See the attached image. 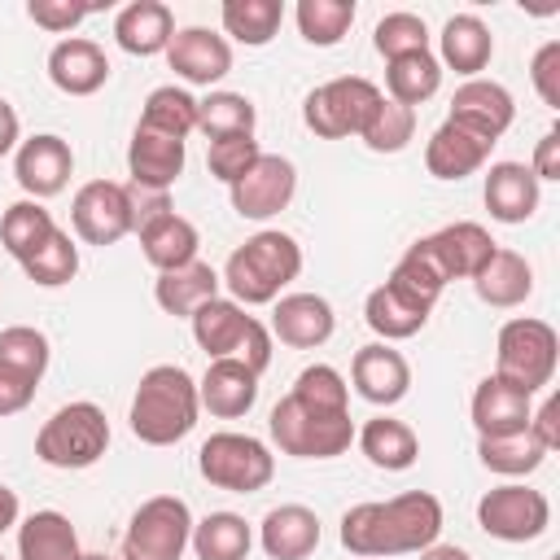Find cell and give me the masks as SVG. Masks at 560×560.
<instances>
[{
    "label": "cell",
    "mask_w": 560,
    "mask_h": 560,
    "mask_svg": "<svg viewBox=\"0 0 560 560\" xmlns=\"http://www.w3.org/2000/svg\"><path fill=\"white\" fill-rule=\"evenodd\" d=\"M271 442L293 459H332L350 451L354 420H350V385L337 368L311 363L298 372L293 389L267 416Z\"/></svg>",
    "instance_id": "obj_1"
},
{
    "label": "cell",
    "mask_w": 560,
    "mask_h": 560,
    "mask_svg": "<svg viewBox=\"0 0 560 560\" xmlns=\"http://www.w3.org/2000/svg\"><path fill=\"white\" fill-rule=\"evenodd\" d=\"M442 534V503L429 490H407L385 503H354L341 516V547L359 560L420 556Z\"/></svg>",
    "instance_id": "obj_2"
},
{
    "label": "cell",
    "mask_w": 560,
    "mask_h": 560,
    "mask_svg": "<svg viewBox=\"0 0 560 560\" xmlns=\"http://www.w3.org/2000/svg\"><path fill=\"white\" fill-rule=\"evenodd\" d=\"M197 411H201L197 381L179 363H158L140 376L127 420L144 446H175L179 438L192 433Z\"/></svg>",
    "instance_id": "obj_3"
},
{
    "label": "cell",
    "mask_w": 560,
    "mask_h": 560,
    "mask_svg": "<svg viewBox=\"0 0 560 560\" xmlns=\"http://www.w3.org/2000/svg\"><path fill=\"white\" fill-rule=\"evenodd\" d=\"M302 271V245L289 232H254L245 245H236L223 262V284L232 293V302L241 306H267L280 298L284 284H293Z\"/></svg>",
    "instance_id": "obj_4"
},
{
    "label": "cell",
    "mask_w": 560,
    "mask_h": 560,
    "mask_svg": "<svg viewBox=\"0 0 560 560\" xmlns=\"http://www.w3.org/2000/svg\"><path fill=\"white\" fill-rule=\"evenodd\" d=\"M556 359H560V337L547 319L534 315H516L499 328L494 341V376L516 385L521 394H538L542 385H551L556 376Z\"/></svg>",
    "instance_id": "obj_5"
},
{
    "label": "cell",
    "mask_w": 560,
    "mask_h": 560,
    "mask_svg": "<svg viewBox=\"0 0 560 560\" xmlns=\"http://www.w3.org/2000/svg\"><path fill=\"white\" fill-rule=\"evenodd\" d=\"M109 451V420L96 402H66L57 407L44 429L35 433V455L48 468H92Z\"/></svg>",
    "instance_id": "obj_6"
},
{
    "label": "cell",
    "mask_w": 560,
    "mask_h": 560,
    "mask_svg": "<svg viewBox=\"0 0 560 560\" xmlns=\"http://www.w3.org/2000/svg\"><path fill=\"white\" fill-rule=\"evenodd\" d=\"M381 88L363 74H341V79H328L319 83L306 101H302V122L319 136V140H346V136H359L368 127V118L376 114L381 105Z\"/></svg>",
    "instance_id": "obj_7"
},
{
    "label": "cell",
    "mask_w": 560,
    "mask_h": 560,
    "mask_svg": "<svg viewBox=\"0 0 560 560\" xmlns=\"http://www.w3.org/2000/svg\"><path fill=\"white\" fill-rule=\"evenodd\" d=\"M197 472L214 490L254 494L276 477V455L249 433H210L197 451Z\"/></svg>",
    "instance_id": "obj_8"
},
{
    "label": "cell",
    "mask_w": 560,
    "mask_h": 560,
    "mask_svg": "<svg viewBox=\"0 0 560 560\" xmlns=\"http://www.w3.org/2000/svg\"><path fill=\"white\" fill-rule=\"evenodd\" d=\"M192 542V512L179 494L144 499L122 534V560H184Z\"/></svg>",
    "instance_id": "obj_9"
},
{
    "label": "cell",
    "mask_w": 560,
    "mask_h": 560,
    "mask_svg": "<svg viewBox=\"0 0 560 560\" xmlns=\"http://www.w3.org/2000/svg\"><path fill=\"white\" fill-rule=\"evenodd\" d=\"M477 525L490 538H499V542H534L551 525V503H547L542 490L521 486V481H508V486H494V490L481 494Z\"/></svg>",
    "instance_id": "obj_10"
},
{
    "label": "cell",
    "mask_w": 560,
    "mask_h": 560,
    "mask_svg": "<svg viewBox=\"0 0 560 560\" xmlns=\"http://www.w3.org/2000/svg\"><path fill=\"white\" fill-rule=\"evenodd\" d=\"M70 228L88 245H114L122 241L136 219H131V188L114 179H88L74 201H70Z\"/></svg>",
    "instance_id": "obj_11"
},
{
    "label": "cell",
    "mask_w": 560,
    "mask_h": 560,
    "mask_svg": "<svg viewBox=\"0 0 560 560\" xmlns=\"http://www.w3.org/2000/svg\"><path fill=\"white\" fill-rule=\"evenodd\" d=\"M228 192H232V210H236L241 219L262 223V219L280 214V210L293 201V192H298V171H293L289 158L262 153Z\"/></svg>",
    "instance_id": "obj_12"
},
{
    "label": "cell",
    "mask_w": 560,
    "mask_h": 560,
    "mask_svg": "<svg viewBox=\"0 0 560 560\" xmlns=\"http://www.w3.org/2000/svg\"><path fill=\"white\" fill-rule=\"evenodd\" d=\"M512 118H516V101L494 79L459 83L455 96H451V114H446V122H455V127H464V131H472V136H481L490 144L512 127Z\"/></svg>",
    "instance_id": "obj_13"
},
{
    "label": "cell",
    "mask_w": 560,
    "mask_h": 560,
    "mask_svg": "<svg viewBox=\"0 0 560 560\" xmlns=\"http://www.w3.org/2000/svg\"><path fill=\"white\" fill-rule=\"evenodd\" d=\"M70 171H74V153L52 131H39V136L22 140L18 153H13V175H18V184L31 201L57 197L70 184Z\"/></svg>",
    "instance_id": "obj_14"
},
{
    "label": "cell",
    "mask_w": 560,
    "mask_h": 560,
    "mask_svg": "<svg viewBox=\"0 0 560 560\" xmlns=\"http://www.w3.org/2000/svg\"><path fill=\"white\" fill-rule=\"evenodd\" d=\"M166 61L184 83L210 88L232 70V44L206 26H179L166 44Z\"/></svg>",
    "instance_id": "obj_15"
},
{
    "label": "cell",
    "mask_w": 560,
    "mask_h": 560,
    "mask_svg": "<svg viewBox=\"0 0 560 560\" xmlns=\"http://www.w3.org/2000/svg\"><path fill=\"white\" fill-rule=\"evenodd\" d=\"M184 140L175 136H162L153 127H140L131 131V144H127V171H131V188H144V192H166L179 175H184Z\"/></svg>",
    "instance_id": "obj_16"
},
{
    "label": "cell",
    "mask_w": 560,
    "mask_h": 560,
    "mask_svg": "<svg viewBox=\"0 0 560 560\" xmlns=\"http://www.w3.org/2000/svg\"><path fill=\"white\" fill-rule=\"evenodd\" d=\"M420 241H424V249L433 254V262L442 267L446 284H451V280H472V276L490 262V254L499 249V245L490 241V232H486L481 223H472V219L446 223V228H438V232H429V236H420Z\"/></svg>",
    "instance_id": "obj_17"
},
{
    "label": "cell",
    "mask_w": 560,
    "mask_h": 560,
    "mask_svg": "<svg viewBox=\"0 0 560 560\" xmlns=\"http://www.w3.org/2000/svg\"><path fill=\"white\" fill-rule=\"evenodd\" d=\"M350 381H354L359 398H368L372 407H394L411 389V368H407V359L389 341H372V346L354 350Z\"/></svg>",
    "instance_id": "obj_18"
},
{
    "label": "cell",
    "mask_w": 560,
    "mask_h": 560,
    "mask_svg": "<svg viewBox=\"0 0 560 560\" xmlns=\"http://www.w3.org/2000/svg\"><path fill=\"white\" fill-rule=\"evenodd\" d=\"M48 79L66 96H92L109 83V57L96 39H83V35L57 39L48 52Z\"/></svg>",
    "instance_id": "obj_19"
},
{
    "label": "cell",
    "mask_w": 560,
    "mask_h": 560,
    "mask_svg": "<svg viewBox=\"0 0 560 560\" xmlns=\"http://www.w3.org/2000/svg\"><path fill=\"white\" fill-rule=\"evenodd\" d=\"M337 319H332V306L328 298L319 293H284L276 298V311H271V332L293 346V350H315L332 337Z\"/></svg>",
    "instance_id": "obj_20"
},
{
    "label": "cell",
    "mask_w": 560,
    "mask_h": 560,
    "mask_svg": "<svg viewBox=\"0 0 560 560\" xmlns=\"http://www.w3.org/2000/svg\"><path fill=\"white\" fill-rule=\"evenodd\" d=\"M529 394H521L516 385L499 381V376H486L477 381L472 389V402H468V416H472V429L477 438H508V433H521L529 429Z\"/></svg>",
    "instance_id": "obj_21"
},
{
    "label": "cell",
    "mask_w": 560,
    "mask_h": 560,
    "mask_svg": "<svg viewBox=\"0 0 560 560\" xmlns=\"http://www.w3.org/2000/svg\"><path fill=\"white\" fill-rule=\"evenodd\" d=\"M197 402L219 420H236L258 402V376L241 359H210L206 376L197 381Z\"/></svg>",
    "instance_id": "obj_22"
},
{
    "label": "cell",
    "mask_w": 560,
    "mask_h": 560,
    "mask_svg": "<svg viewBox=\"0 0 560 560\" xmlns=\"http://www.w3.org/2000/svg\"><path fill=\"white\" fill-rule=\"evenodd\" d=\"M538 192L542 188L525 162H494L486 171V188H481L486 210L499 223H525L538 210Z\"/></svg>",
    "instance_id": "obj_23"
},
{
    "label": "cell",
    "mask_w": 560,
    "mask_h": 560,
    "mask_svg": "<svg viewBox=\"0 0 560 560\" xmlns=\"http://www.w3.org/2000/svg\"><path fill=\"white\" fill-rule=\"evenodd\" d=\"M258 542L271 560H306L319 547V516L302 503H280L262 516Z\"/></svg>",
    "instance_id": "obj_24"
},
{
    "label": "cell",
    "mask_w": 560,
    "mask_h": 560,
    "mask_svg": "<svg viewBox=\"0 0 560 560\" xmlns=\"http://www.w3.org/2000/svg\"><path fill=\"white\" fill-rule=\"evenodd\" d=\"M171 35H175V18H171V9L162 0H131L114 18V39L131 57H158V52H166Z\"/></svg>",
    "instance_id": "obj_25"
},
{
    "label": "cell",
    "mask_w": 560,
    "mask_h": 560,
    "mask_svg": "<svg viewBox=\"0 0 560 560\" xmlns=\"http://www.w3.org/2000/svg\"><path fill=\"white\" fill-rule=\"evenodd\" d=\"M188 324H192V341L210 359H236V350H241L254 315H245V306L232 302V298H210V302H201L188 315Z\"/></svg>",
    "instance_id": "obj_26"
},
{
    "label": "cell",
    "mask_w": 560,
    "mask_h": 560,
    "mask_svg": "<svg viewBox=\"0 0 560 560\" xmlns=\"http://www.w3.org/2000/svg\"><path fill=\"white\" fill-rule=\"evenodd\" d=\"M490 149H494L490 140H481L455 122H442L424 144V166L433 179H464L490 162Z\"/></svg>",
    "instance_id": "obj_27"
},
{
    "label": "cell",
    "mask_w": 560,
    "mask_h": 560,
    "mask_svg": "<svg viewBox=\"0 0 560 560\" xmlns=\"http://www.w3.org/2000/svg\"><path fill=\"white\" fill-rule=\"evenodd\" d=\"M136 236H140V254H144L158 271L188 267V262L197 258V245H201L192 219H184V214H175V210L153 214L144 228H136Z\"/></svg>",
    "instance_id": "obj_28"
},
{
    "label": "cell",
    "mask_w": 560,
    "mask_h": 560,
    "mask_svg": "<svg viewBox=\"0 0 560 560\" xmlns=\"http://www.w3.org/2000/svg\"><path fill=\"white\" fill-rule=\"evenodd\" d=\"M438 44H442L438 66H451L455 74H468V79H477V74L490 66V57H494V35H490V26H486L477 13H455V18H446Z\"/></svg>",
    "instance_id": "obj_29"
},
{
    "label": "cell",
    "mask_w": 560,
    "mask_h": 560,
    "mask_svg": "<svg viewBox=\"0 0 560 560\" xmlns=\"http://www.w3.org/2000/svg\"><path fill=\"white\" fill-rule=\"evenodd\" d=\"M472 289H477V298H481L486 306H499V311L521 306V302L534 293V267L525 262V254L499 245V249L490 254V262L472 276Z\"/></svg>",
    "instance_id": "obj_30"
},
{
    "label": "cell",
    "mask_w": 560,
    "mask_h": 560,
    "mask_svg": "<svg viewBox=\"0 0 560 560\" xmlns=\"http://www.w3.org/2000/svg\"><path fill=\"white\" fill-rule=\"evenodd\" d=\"M18 560H83L79 534L66 512H31L18 525Z\"/></svg>",
    "instance_id": "obj_31"
},
{
    "label": "cell",
    "mask_w": 560,
    "mask_h": 560,
    "mask_svg": "<svg viewBox=\"0 0 560 560\" xmlns=\"http://www.w3.org/2000/svg\"><path fill=\"white\" fill-rule=\"evenodd\" d=\"M219 271L210 267V262H201V258H192L188 267H175V271H158V280H153V298H158V306L166 311V315H179V319H188L201 302H210V298H219Z\"/></svg>",
    "instance_id": "obj_32"
},
{
    "label": "cell",
    "mask_w": 560,
    "mask_h": 560,
    "mask_svg": "<svg viewBox=\"0 0 560 560\" xmlns=\"http://www.w3.org/2000/svg\"><path fill=\"white\" fill-rule=\"evenodd\" d=\"M359 438V451L368 455L372 468H385V472H402L420 459V438L411 424L394 420V416H372L363 420V429L354 433Z\"/></svg>",
    "instance_id": "obj_33"
},
{
    "label": "cell",
    "mask_w": 560,
    "mask_h": 560,
    "mask_svg": "<svg viewBox=\"0 0 560 560\" xmlns=\"http://www.w3.org/2000/svg\"><path fill=\"white\" fill-rule=\"evenodd\" d=\"M385 284H389L398 298H407L411 306L433 311V302H438L442 289H446V276H442V267L433 262V254L424 249V241H416V245H407V254L394 262V271L385 276Z\"/></svg>",
    "instance_id": "obj_34"
},
{
    "label": "cell",
    "mask_w": 560,
    "mask_h": 560,
    "mask_svg": "<svg viewBox=\"0 0 560 560\" xmlns=\"http://www.w3.org/2000/svg\"><path fill=\"white\" fill-rule=\"evenodd\" d=\"M197 560H245L254 547V529L236 512H210L206 521H192V542Z\"/></svg>",
    "instance_id": "obj_35"
},
{
    "label": "cell",
    "mask_w": 560,
    "mask_h": 560,
    "mask_svg": "<svg viewBox=\"0 0 560 560\" xmlns=\"http://www.w3.org/2000/svg\"><path fill=\"white\" fill-rule=\"evenodd\" d=\"M385 88H389V101L416 109V105H424L442 88V66H438L433 52L394 57V61H385Z\"/></svg>",
    "instance_id": "obj_36"
},
{
    "label": "cell",
    "mask_w": 560,
    "mask_h": 560,
    "mask_svg": "<svg viewBox=\"0 0 560 560\" xmlns=\"http://www.w3.org/2000/svg\"><path fill=\"white\" fill-rule=\"evenodd\" d=\"M223 18V31L245 44V48H262L276 39L280 22H284V4L280 0H223L219 9Z\"/></svg>",
    "instance_id": "obj_37"
},
{
    "label": "cell",
    "mask_w": 560,
    "mask_h": 560,
    "mask_svg": "<svg viewBox=\"0 0 560 560\" xmlns=\"http://www.w3.org/2000/svg\"><path fill=\"white\" fill-rule=\"evenodd\" d=\"M363 319L368 328L381 337V341H402V337H416L424 324H429V311L411 306L407 298H398L389 284H376L363 302Z\"/></svg>",
    "instance_id": "obj_38"
},
{
    "label": "cell",
    "mask_w": 560,
    "mask_h": 560,
    "mask_svg": "<svg viewBox=\"0 0 560 560\" xmlns=\"http://www.w3.org/2000/svg\"><path fill=\"white\" fill-rule=\"evenodd\" d=\"M57 232V223H52V214L44 210V201H13L4 214H0V245L22 262V258H31L48 236Z\"/></svg>",
    "instance_id": "obj_39"
},
{
    "label": "cell",
    "mask_w": 560,
    "mask_h": 560,
    "mask_svg": "<svg viewBox=\"0 0 560 560\" xmlns=\"http://www.w3.org/2000/svg\"><path fill=\"white\" fill-rule=\"evenodd\" d=\"M140 127H153L162 136H175V140H188L197 131V96L166 83V88H153L144 96V109H140Z\"/></svg>",
    "instance_id": "obj_40"
},
{
    "label": "cell",
    "mask_w": 560,
    "mask_h": 560,
    "mask_svg": "<svg viewBox=\"0 0 560 560\" xmlns=\"http://www.w3.org/2000/svg\"><path fill=\"white\" fill-rule=\"evenodd\" d=\"M258 109L245 92H210L206 101H197V131H206L210 140L223 136H254Z\"/></svg>",
    "instance_id": "obj_41"
},
{
    "label": "cell",
    "mask_w": 560,
    "mask_h": 560,
    "mask_svg": "<svg viewBox=\"0 0 560 560\" xmlns=\"http://www.w3.org/2000/svg\"><path fill=\"white\" fill-rule=\"evenodd\" d=\"M293 18H298V31L306 44L332 48L354 26V0H298Z\"/></svg>",
    "instance_id": "obj_42"
},
{
    "label": "cell",
    "mask_w": 560,
    "mask_h": 560,
    "mask_svg": "<svg viewBox=\"0 0 560 560\" xmlns=\"http://www.w3.org/2000/svg\"><path fill=\"white\" fill-rule=\"evenodd\" d=\"M477 455H481V464H486L490 472H499V477H529V472L547 459V451L534 442L529 429L508 433V438H477Z\"/></svg>",
    "instance_id": "obj_43"
},
{
    "label": "cell",
    "mask_w": 560,
    "mask_h": 560,
    "mask_svg": "<svg viewBox=\"0 0 560 560\" xmlns=\"http://www.w3.org/2000/svg\"><path fill=\"white\" fill-rule=\"evenodd\" d=\"M22 271L39 289H61V284H70L79 276V245L70 241V232L57 228L31 258H22Z\"/></svg>",
    "instance_id": "obj_44"
},
{
    "label": "cell",
    "mask_w": 560,
    "mask_h": 560,
    "mask_svg": "<svg viewBox=\"0 0 560 560\" xmlns=\"http://www.w3.org/2000/svg\"><path fill=\"white\" fill-rule=\"evenodd\" d=\"M411 136H416V109H407V105H398V101H389V96H381L376 114H372L368 127L359 131V140H363L372 153H402V149L411 144Z\"/></svg>",
    "instance_id": "obj_45"
},
{
    "label": "cell",
    "mask_w": 560,
    "mask_h": 560,
    "mask_svg": "<svg viewBox=\"0 0 560 560\" xmlns=\"http://www.w3.org/2000/svg\"><path fill=\"white\" fill-rule=\"evenodd\" d=\"M48 359H52V350H48V337L39 328H31V324L0 328V368H13L31 381H44Z\"/></svg>",
    "instance_id": "obj_46"
},
{
    "label": "cell",
    "mask_w": 560,
    "mask_h": 560,
    "mask_svg": "<svg viewBox=\"0 0 560 560\" xmlns=\"http://www.w3.org/2000/svg\"><path fill=\"white\" fill-rule=\"evenodd\" d=\"M372 44H376V52H381L385 61L407 57V52H429V26H424V18L398 9V13H385V18L376 22Z\"/></svg>",
    "instance_id": "obj_47"
},
{
    "label": "cell",
    "mask_w": 560,
    "mask_h": 560,
    "mask_svg": "<svg viewBox=\"0 0 560 560\" xmlns=\"http://www.w3.org/2000/svg\"><path fill=\"white\" fill-rule=\"evenodd\" d=\"M258 158H262V149H258L254 136H223V140H210V149H206V171H210L219 184L232 188Z\"/></svg>",
    "instance_id": "obj_48"
},
{
    "label": "cell",
    "mask_w": 560,
    "mask_h": 560,
    "mask_svg": "<svg viewBox=\"0 0 560 560\" xmlns=\"http://www.w3.org/2000/svg\"><path fill=\"white\" fill-rule=\"evenodd\" d=\"M529 79H534V92L542 96L547 109H560V39H547L534 61H529Z\"/></svg>",
    "instance_id": "obj_49"
},
{
    "label": "cell",
    "mask_w": 560,
    "mask_h": 560,
    "mask_svg": "<svg viewBox=\"0 0 560 560\" xmlns=\"http://www.w3.org/2000/svg\"><path fill=\"white\" fill-rule=\"evenodd\" d=\"M26 13H31V22L35 26H44V31H52V35H61V31H74L88 13H96V4H70V0H31L26 4Z\"/></svg>",
    "instance_id": "obj_50"
},
{
    "label": "cell",
    "mask_w": 560,
    "mask_h": 560,
    "mask_svg": "<svg viewBox=\"0 0 560 560\" xmlns=\"http://www.w3.org/2000/svg\"><path fill=\"white\" fill-rule=\"evenodd\" d=\"M35 389H39V381H31V376H22L13 368H0V420L26 411L31 398H35Z\"/></svg>",
    "instance_id": "obj_51"
},
{
    "label": "cell",
    "mask_w": 560,
    "mask_h": 560,
    "mask_svg": "<svg viewBox=\"0 0 560 560\" xmlns=\"http://www.w3.org/2000/svg\"><path fill=\"white\" fill-rule=\"evenodd\" d=\"M236 359L254 372V376H262L267 372V363H271V328L267 324H249V332H245V341H241V350H236Z\"/></svg>",
    "instance_id": "obj_52"
},
{
    "label": "cell",
    "mask_w": 560,
    "mask_h": 560,
    "mask_svg": "<svg viewBox=\"0 0 560 560\" xmlns=\"http://www.w3.org/2000/svg\"><path fill=\"white\" fill-rule=\"evenodd\" d=\"M529 433H534V442L551 455L556 446H560V398L551 394L538 411H529Z\"/></svg>",
    "instance_id": "obj_53"
},
{
    "label": "cell",
    "mask_w": 560,
    "mask_h": 560,
    "mask_svg": "<svg viewBox=\"0 0 560 560\" xmlns=\"http://www.w3.org/2000/svg\"><path fill=\"white\" fill-rule=\"evenodd\" d=\"M529 171H534V179H538V184H542V179H560V127L542 131V140H538V149H534Z\"/></svg>",
    "instance_id": "obj_54"
},
{
    "label": "cell",
    "mask_w": 560,
    "mask_h": 560,
    "mask_svg": "<svg viewBox=\"0 0 560 560\" xmlns=\"http://www.w3.org/2000/svg\"><path fill=\"white\" fill-rule=\"evenodd\" d=\"M18 136H22V122H18V109L0 96V158L18 149Z\"/></svg>",
    "instance_id": "obj_55"
},
{
    "label": "cell",
    "mask_w": 560,
    "mask_h": 560,
    "mask_svg": "<svg viewBox=\"0 0 560 560\" xmlns=\"http://www.w3.org/2000/svg\"><path fill=\"white\" fill-rule=\"evenodd\" d=\"M18 516H22L18 494H13V490L0 481V534H4V529H13V525H18Z\"/></svg>",
    "instance_id": "obj_56"
},
{
    "label": "cell",
    "mask_w": 560,
    "mask_h": 560,
    "mask_svg": "<svg viewBox=\"0 0 560 560\" xmlns=\"http://www.w3.org/2000/svg\"><path fill=\"white\" fill-rule=\"evenodd\" d=\"M420 560H472L464 547H451V542H433V547H424L420 551Z\"/></svg>",
    "instance_id": "obj_57"
},
{
    "label": "cell",
    "mask_w": 560,
    "mask_h": 560,
    "mask_svg": "<svg viewBox=\"0 0 560 560\" xmlns=\"http://www.w3.org/2000/svg\"><path fill=\"white\" fill-rule=\"evenodd\" d=\"M83 560H109V556H101V551H83Z\"/></svg>",
    "instance_id": "obj_58"
},
{
    "label": "cell",
    "mask_w": 560,
    "mask_h": 560,
    "mask_svg": "<svg viewBox=\"0 0 560 560\" xmlns=\"http://www.w3.org/2000/svg\"><path fill=\"white\" fill-rule=\"evenodd\" d=\"M0 560H4V556H0Z\"/></svg>",
    "instance_id": "obj_59"
}]
</instances>
